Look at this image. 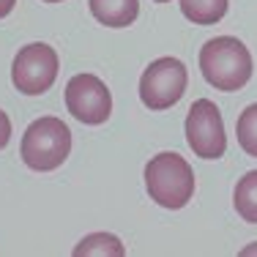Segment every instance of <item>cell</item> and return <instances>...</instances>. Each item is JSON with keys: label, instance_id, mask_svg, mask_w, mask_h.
<instances>
[{"label": "cell", "instance_id": "cell-15", "mask_svg": "<svg viewBox=\"0 0 257 257\" xmlns=\"http://www.w3.org/2000/svg\"><path fill=\"white\" fill-rule=\"evenodd\" d=\"M44 3H60V0H44Z\"/></svg>", "mask_w": 257, "mask_h": 257}, {"label": "cell", "instance_id": "cell-5", "mask_svg": "<svg viewBox=\"0 0 257 257\" xmlns=\"http://www.w3.org/2000/svg\"><path fill=\"white\" fill-rule=\"evenodd\" d=\"M60 60L58 52L50 44H28L17 52L14 66H11V82L25 96H41L55 85L58 79Z\"/></svg>", "mask_w": 257, "mask_h": 257}, {"label": "cell", "instance_id": "cell-10", "mask_svg": "<svg viewBox=\"0 0 257 257\" xmlns=\"http://www.w3.org/2000/svg\"><path fill=\"white\" fill-rule=\"evenodd\" d=\"M232 205H235L238 216L243 222L257 224V170L246 173L235 183V194H232Z\"/></svg>", "mask_w": 257, "mask_h": 257}, {"label": "cell", "instance_id": "cell-2", "mask_svg": "<svg viewBox=\"0 0 257 257\" xmlns=\"http://www.w3.org/2000/svg\"><path fill=\"white\" fill-rule=\"evenodd\" d=\"M145 189L156 205L178 211L194 194L192 164L178 154H156L145 164Z\"/></svg>", "mask_w": 257, "mask_h": 257}, {"label": "cell", "instance_id": "cell-9", "mask_svg": "<svg viewBox=\"0 0 257 257\" xmlns=\"http://www.w3.org/2000/svg\"><path fill=\"white\" fill-rule=\"evenodd\" d=\"M230 0H181V14L192 25H216L224 20Z\"/></svg>", "mask_w": 257, "mask_h": 257}, {"label": "cell", "instance_id": "cell-8", "mask_svg": "<svg viewBox=\"0 0 257 257\" xmlns=\"http://www.w3.org/2000/svg\"><path fill=\"white\" fill-rule=\"evenodd\" d=\"M90 14L107 28H126L137 20L140 0H88Z\"/></svg>", "mask_w": 257, "mask_h": 257}, {"label": "cell", "instance_id": "cell-6", "mask_svg": "<svg viewBox=\"0 0 257 257\" xmlns=\"http://www.w3.org/2000/svg\"><path fill=\"white\" fill-rule=\"evenodd\" d=\"M186 143L194 156L219 159L227 151V134H224L222 112L213 101L197 99L186 115Z\"/></svg>", "mask_w": 257, "mask_h": 257}, {"label": "cell", "instance_id": "cell-4", "mask_svg": "<svg viewBox=\"0 0 257 257\" xmlns=\"http://www.w3.org/2000/svg\"><path fill=\"white\" fill-rule=\"evenodd\" d=\"M189 85V71L178 58H159L140 77V99L148 109H167L181 101Z\"/></svg>", "mask_w": 257, "mask_h": 257}, {"label": "cell", "instance_id": "cell-16", "mask_svg": "<svg viewBox=\"0 0 257 257\" xmlns=\"http://www.w3.org/2000/svg\"><path fill=\"white\" fill-rule=\"evenodd\" d=\"M156 3H170V0H156Z\"/></svg>", "mask_w": 257, "mask_h": 257}, {"label": "cell", "instance_id": "cell-7", "mask_svg": "<svg viewBox=\"0 0 257 257\" xmlns=\"http://www.w3.org/2000/svg\"><path fill=\"white\" fill-rule=\"evenodd\" d=\"M66 107L79 123L99 126L112 112V93L96 74H77L66 85Z\"/></svg>", "mask_w": 257, "mask_h": 257}, {"label": "cell", "instance_id": "cell-12", "mask_svg": "<svg viewBox=\"0 0 257 257\" xmlns=\"http://www.w3.org/2000/svg\"><path fill=\"white\" fill-rule=\"evenodd\" d=\"M235 137L238 145L243 148V154L257 156V104H249L235 123Z\"/></svg>", "mask_w": 257, "mask_h": 257}, {"label": "cell", "instance_id": "cell-13", "mask_svg": "<svg viewBox=\"0 0 257 257\" xmlns=\"http://www.w3.org/2000/svg\"><path fill=\"white\" fill-rule=\"evenodd\" d=\"M9 140H11V120H9V115L0 109V151L9 145Z\"/></svg>", "mask_w": 257, "mask_h": 257}, {"label": "cell", "instance_id": "cell-3", "mask_svg": "<svg viewBox=\"0 0 257 257\" xmlns=\"http://www.w3.org/2000/svg\"><path fill=\"white\" fill-rule=\"evenodd\" d=\"M22 162L36 173H50L58 170L60 164L69 159L71 154V132L60 118H39L33 120L25 134H22V145H20Z\"/></svg>", "mask_w": 257, "mask_h": 257}, {"label": "cell", "instance_id": "cell-14", "mask_svg": "<svg viewBox=\"0 0 257 257\" xmlns=\"http://www.w3.org/2000/svg\"><path fill=\"white\" fill-rule=\"evenodd\" d=\"M14 6H17V0H0V20L9 17L11 11H14Z\"/></svg>", "mask_w": 257, "mask_h": 257}, {"label": "cell", "instance_id": "cell-1", "mask_svg": "<svg viewBox=\"0 0 257 257\" xmlns=\"http://www.w3.org/2000/svg\"><path fill=\"white\" fill-rule=\"evenodd\" d=\"M200 71L208 85L232 93L252 79V55L232 36H216L200 50Z\"/></svg>", "mask_w": 257, "mask_h": 257}, {"label": "cell", "instance_id": "cell-11", "mask_svg": "<svg viewBox=\"0 0 257 257\" xmlns=\"http://www.w3.org/2000/svg\"><path fill=\"white\" fill-rule=\"evenodd\" d=\"M123 243L109 232H90L74 246L77 257H123Z\"/></svg>", "mask_w": 257, "mask_h": 257}]
</instances>
